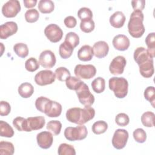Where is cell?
I'll use <instances>...</instances> for the list:
<instances>
[{"label": "cell", "mask_w": 155, "mask_h": 155, "mask_svg": "<svg viewBox=\"0 0 155 155\" xmlns=\"http://www.w3.org/2000/svg\"><path fill=\"white\" fill-rule=\"evenodd\" d=\"M108 128V124L104 120L95 122L92 125V131L96 134H101L105 133Z\"/></svg>", "instance_id": "cell-33"}, {"label": "cell", "mask_w": 155, "mask_h": 155, "mask_svg": "<svg viewBox=\"0 0 155 155\" xmlns=\"http://www.w3.org/2000/svg\"><path fill=\"white\" fill-rule=\"evenodd\" d=\"M128 136V133L126 130H116L112 138L113 146L117 150H121L124 148L127 143Z\"/></svg>", "instance_id": "cell-9"}, {"label": "cell", "mask_w": 155, "mask_h": 155, "mask_svg": "<svg viewBox=\"0 0 155 155\" xmlns=\"http://www.w3.org/2000/svg\"><path fill=\"white\" fill-rule=\"evenodd\" d=\"M109 88L117 98H124L128 94V83L123 77H113L108 81Z\"/></svg>", "instance_id": "cell-3"}, {"label": "cell", "mask_w": 155, "mask_h": 155, "mask_svg": "<svg viewBox=\"0 0 155 155\" xmlns=\"http://www.w3.org/2000/svg\"><path fill=\"white\" fill-rule=\"evenodd\" d=\"M134 140L138 143H143L147 139V134L143 129L139 128L136 129L133 133Z\"/></svg>", "instance_id": "cell-44"}, {"label": "cell", "mask_w": 155, "mask_h": 155, "mask_svg": "<svg viewBox=\"0 0 155 155\" xmlns=\"http://www.w3.org/2000/svg\"><path fill=\"white\" fill-rule=\"evenodd\" d=\"M62 109L59 103L49 99L44 107V113L50 117H57L61 115Z\"/></svg>", "instance_id": "cell-13"}, {"label": "cell", "mask_w": 155, "mask_h": 155, "mask_svg": "<svg viewBox=\"0 0 155 155\" xmlns=\"http://www.w3.org/2000/svg\"><path fill=\"white\" fill-rule=\"evenodd\" d=\"M94 53L93 48L89 45L82 46L78 51V58L82 61H90L92 59Z\"/></svg>", "instance_id": "cell-20"}, {"label": "cell", "mask_w": 155, "mask_h": 155, "mask_svg": "<svg viewBox=\"0 0 155 155\" xmlns=\"http://www.w3.org/2000/svg\"><path fill=\"white\" fill-rule=\"evenodd\" d=\"M56 78L61 82L65 81L66 79L70 76V71L65 67H60L56 69L54 71Z\"/></svg>", "instance_id": "cell-35"}, {"label": "cell", "mask_w": 155, "mask_h": 155, "mask_svg": "<svg viewBox=\"0 0 155 155\" xmlns=\"http://www.w3.org/2000/svg\"><path fill=\"white\" fill-rule=\"evenodd\" d=\"M145 44L148 47V51L153 58L155 56V33H149L145 38Z\"/></svg>", "instance_id": "cell-29"}, {"label": "cell", "mask_w": 155, "mask_h": 155, "mask_svg": "<svg viewBox=\"0 0 155 155\" xmlns=\"http://www.w3.org/2000/svg\"><path fill=\"white\" fill-rule=\"evenodd\" d=\"M15 53L20 58H25L28 54V48L24 43H17L13 46Z\"/></svg>", "instance_id": "cell-30"}, {"label": "cell", "mask_w": 155, "mask_h": 155, "mask_svg": "<svg viewBox=\"0 0 155 155\" xmlns=\"http://www.w3.org/2000/svg\"><path fill=\"white\" fill-rule=\"evenodd\" d=\"M14 135L13 128L6 122L0 121V136L1 137H12Z\"/></svg>", "instance_id": "cell-26"}, {"label": "cell", "mask_w": 155, "mask_h": 155, "mask_svg": "<svg viewBox=\"0 0 155 155\" xmlns=\"http://www.w3.org/2000/svg\"><path fill=\"white\" fill-rule=\"evenodd\" d=\"M144 16L142 11L134 10L130 17L128 23V30L130 35L134 38H140L145 32L143 24Z\"/></svg>", "instance_id": "cell-2"}, {"label": "cell", "mask_w": 155, "mask_h": 155, "mask_svg": "<svg viewBox=\"0 0 155 155\" xmlns=\"http://www.w3.org/2000/svg\"><path fill=\"white\" fill-rule=\"evenodd\" d=\"M20 2L18 0H10L2 7V13L6 18H14L21 11Z\"/></svg>", "instance_id": "cell-10"}, {"label": "cell", "mask_w": 155, "mask_h": 155, "mask_svg": "<svg viewBox=\"0 0 155 155\" xmlns=\"http://www.w3.org/2000/svg\"><path fill=\"white\" fill-rule=\"evenodd\" d=\"M45 124V118L42 116L29 117L27 118L28 132H30L32 130H38L41 129L44 127Z\"/></svg>", "instance_id": "cell-17"}, {"label": "cell", "mask_w": 155, "mask_h": 155, "mask_svg": "<svg viewBox=\"0 0 155 155\" xmlns=\"http://www.w3.org/2000/svg\"><path fill=\"white\" fill-rule=\"evenodd\" d=\"M93 50L95 57L97 58H103L108 54L109 46L105 41H99L94 44Z\"/></svg>", "instance_id": "cell-19"}, {"label": "cell", "mask_w": 155, "mask_h": 155, "mask_svg": "<svg viewBox=\"0 0 155 155\" xmlns=\"http://www.w3.org/2000/svg\"><path fill=\"white\" fill-rule=\"evenodd\" d=\"M131 5L134 10L142 11L145 5V1L144 0H136L131 1Z\"/></svg>", "instance_id": "cell-49"}, {"label": "cell", "mask_w": 155, "mask_h": 155, "mask_svg": "<svg viewBox=\"0 0 155 155\" xmlns=\"http://www.w3.org/2000/svg\"><path fill=\"white\" fill-rule=\"evenodd\" d=\"M74 73L79 79H90L96 75V68L91 64H78L76 65Z\"/></svg>", "instance_id": "cell-6"}, {"label": "cell", "mask_w": 155, "mask_h": 155, "mask_svg": "<svg viewBox=\"0 0 155 155\" xmlns=\"http://www.w3.org/2000/svg\"><path fill=\"white\" fill-rule=\"evenodd\" d=\"M133 58L138 65H140L150 60L153 59L154 58L150 54L148 50L143 47H139L135 49Z\"/></svg>", "instance_id": "cell-15"}, {"label": "cell", "mask_w": 155, "mask_h": 155, "mask_svg": "<svg viewBox=\"0 0 155 155\" xmlns=\"http://www.w3.org/2000/svg\"><path fill=\"white\" fill-rule=\"evenodd\" d=\"M139 67L140 73L143 77L145 78H149L153 75L154 72L153 59L150 60L139 65Z\"/></svg>", "instance_id": "cell-22"}, {"label": "cell", "mask_w": 155, "mask_h": 155, "mask_svg": "<svg viewBox=\"0 0 155 155\" xmlns=\"http://www.w3.org/2000/svg\"><path fill=\"white\" fill-rule=\"evenodd\" d=\"M24 6L26 8H32L33 7H35L37 3V1L36 0H24L23 1Z\"/></svg>", "instance_id": "cell-50"}, {"label": "cell", "mask_w": 155, "mask_h": 155, "mask_svg": "<svg viewBox=\"0 0 155 155\" xmlns=\"http://www.w3.org/2000/svg\"><path fill=\"white\" fill-rule=\"evenodd\" d=\"M44 34L50 42L56 43L62 38L63 31L58 25L50 24L45 28Z\"/></svg>", "instance_id": "cell-8"}, {"label": "cell", "mask_w": 155, "mask_h": 155, "mask_svg": "<svg viewBox=\"0 0 155 155\" xmlns=\"http://www.w3.org/2000/svg\"><path fill=\"white\" fill-rule=\"evenodd\" d=\"M115 122L119 126L125 127L129 124L130 118L127 114L121 113L117 114L115 117Z\"/></svg>", "instance_id": "cell-45"}, {"label": "cell", "mask_w": 155, "mask_h": 155, "mask_svg": "<svg viewBox=\"0 0 155 155\" xmlns=\"http://www.w3.org/2000/svg\"><path fill=\"white\" fill-rule=\"evenodd\" d=\"M95 27L94 22L93 19L81 21L80 23V28L81 30L86 33L91 32Z\"/></svg>", "instance_id": "cell-43"}, {"label": "cell", "mask_w": 155, "mask_h": 155, "mask_svg": "<svg viewBox=\"0 0 155 155\" xmlns=\"http://www.w3.org/2000/svg\"><path fill=\"white\" fill-rule=\"evenodd\" d=\"M95 115V110L91 106H85L84 108L73 107L66 112V118L70 122L78 125H84L93 119Z\"/></svg>", "instance_id": "cell-1"}, {"label": "cell", "mask_w": 155, "mask_h": 155, "mask_svg": "<svg viewBox=\"0 0 155 155\" xmlns=\"http://www.w3.org/2000/svg\"><path fill=\"white\" fill-rule=\"evenodd\" d=\"M36 140L39 147L42 149L49 148L53 143V134L49 131H42L36 136Z\"/></svg>", "instance_id": "cell-16"}, {"label": "cell", "mask_w": 155, "mask_h": 155, "mask_svg": "<svg viewBox=\"0 0 155 155\" xmlns=\"http://www.w3.org/2000/svg\"><path fill=\"white\" fill-rule=\"evenodd\" d=\"M15 151V148L12 142L1 141L0 142V154L12 155Z\"/></svg>", "instance_id": "cell-31"}, {"label": "cell", "mask_w": 155, "mask_h": 155, "mask_svg": "<svg viewBox=\"0 0 155 155\" xmlns=\"http://www.w3.org/2000/svg\"><path fill=\"white\" fill-rule=\"evenodd\" d=\"M73 50L74 48L71 45L64 41L59 45V53L62 59H68L71 56Z\"/></svg>", "instance_id": "cell-25"}, {"label": "cell", "mask_w": 155, "mask_h": 155, "mask_svg": "<svg viewBox=\"0 0 155 155\" xmlns=\"http://www.w3.org/2000/svg\"><path fill=\"white\" fill-rule=\"evenodd\" d=\"M46 128L54 135H58L61 133L62 124L59 120H50L47 123Z\"/></svg>", "instance_id": "cell-36"}, {"label": "cell", "mask_w": 155, "mask_h": 155, "mask_svg": "<svg viewBox=\"0 0 155 155\" xmlns=\"http://www.w3.org/2000/svg\"><path fill=\"white\" fill-rule=\"evenodd\" d=\"M88 134L87 127L84 125L76 127H68L64 130L65 137L70 141L81 140L86 138Z\"/></svg>", "instance_id": "cell-4"}, {"label": "cell", "mask_w": 155, "mask_h": 155, "mask_svg": "<svg viewBox=\"0 0 155 155\" xmlns=\"http://www.w3.org/2000/svg\"><path fill=\"white\" fill-rule=\"evenodd\" d=\"M11 111V107L7 101H1L0 102V115L1 116H7Z\"/></svg>", "instance_id": "cell-47"}, {"label": "cell", "mask_w": 155, "mask_h": 155, "mask_svg": "<svg viewBox=\"0 0 155 155\" xmlns=\"http://www.w3.org/2000/svg\"><path fill=\"white\" fill-rule=\"evenodd\" d=\"M82 81L74 76H70L65 81V84L67 87L72 90H76L79 87Z\"/></svg>", "instance_id": "cell-38"}, {"label": "cell", "mask_w": 155, "mask_h": 155, "mask_svg": "<svg viewBox=\"0 0 155 155\" xmlns=\"http://www.w3.org/2000/svg\"><path fill=\"white\" fill-rule=\"evenodd\" d=\"M38 7L42 13H50L54 10V4L51 0H41L39 1Z\"/></svg>", "instance_id": "cell-24"}, {"label": "cell", "mask_w": 155, "mask_h": 155, "mask_svg": "<svg viewBox=\"0 0 155 155\" xmlns=\"http://www.w3.org/2000/svg\"><path fill=\"white\" fill-rule=\"evenodd\" d=\"M78 18L81 21L90 20L93 18L92 11L87 7H82L78 12Z\"/></svg>", "instance_id": "cell-40"}, {"label": "cell", "mask_w": 155, "mask_h": 155, "mask_svg": "<svg viewBox=\"0 0 155 155\" xmlns=\"http://www.w3.org/2000/svg\"><path fill=\"white\" fill-rule=\"evenodd\" d=\"M65 25L69 28H74L77 24V21L74 16H68L64 19V21Z\"/></svg>", "instance_id": "cell-48"}, {"label": "cell", "mask_w": 155, "mask_h": 155, "mask_svg": "<svg viewBox=\"0 0 155 155\" xmlns=\"http://www.w3.org/2000/svg\"><path fill=\"white\" fill-rule=\"evenodd\" d=\"M39 65L40 64L37 59L35 58L31 57L25 61V68L27 71L30 72H33L39 68Z\"/></svg>", "instance_id": "cell-41"}, {"label": "cell", "mask_w": 155, "mask_h": 155, "mask_svg": "<svg viewBox=\"0 0 155 155\" xmlns=\"http://www.w3.org/2000/svg\"><path fill=\"white\" fill-rule=\"evenodd\" d=\"M58 153L59 155H75L76 151L73 145L63 143L59 145Z\"/></svg>", "instance_id": "cell-32"}, {"label": "cell", "mask_w": 155, "mask_h": 155, "mask_svg": "<svg viewBox=\"0 0 155 155\" xmlns=\"http://www.w3.org/2000/svg\"><path fill=\"white\" fill-rule=\"evenodd\" d=\"M56 62V56L54 53L50 50L42 51L39 55V63L44 68H51L55 65Z\"/></svg>", "instance_id": "cell-11"}, {"label": "cell", "mask_w": 155, "mask_h": 155, "mask_svg": "<svg viewBox=\"0 0 155 155\" xmlns=\"http://www.w3.org/2000/svg\"><path fill=\"white\" fill-rule=\"evenodd\" d=\"M154 113L151 111H146L141 116V122L146 127H153L154 125Z\"/></svg>", "instance_id": "cell-28"}, {"label": "cell", "mask_w": 155, "mask_h": 155, "mask_svg": "<svg viewBox=\"0 0 155 155\" xmlns=\"http://www.w3.org/2000/svg\"><path fill=\"white\" fill-rule=\"evenodd\" d=\"M64 41L74 48L79 44V37L76 33L71 31L66 35Z\"/></svg>", "instance_id": "cell-37"}, {"label": "cell", "mask_w": 155, "mask_h": 155, "mask_svg": "<svg viewBox=\"0 0 155 155\" xmlns=\"http://www.w3.org/2000/svg\"><path fill=\"white\" fill-rule=\"evenodd\" d=\"M13 125L19 131L28 132L27 119L22 117H17L13 119Z\"/></svg>", "instance_id": "cell-34"}, {"label": "cell", "mask_w": 155, "mask_h": 155, "mask_svg": "<svg viewBox=\"0 0 155 155\" xmlns=\"http://www.w3.org/2000/svg\"><path fill=\"white\" fill-rule=\"evenodd\" d=\"M125 16L124 14L120 11L114 12L110 17V23L111 26L116 28H120L123 27L125 22Z\"/></svg>", "instance_id": "cell-21"}, {"label": "cell", "mask_w": 155, "mask_h": 155, "mask_svg": "<svg viewBox=\"0 0 155 155\" xmlns=\"http://www.w3.org/2000/svg\"><path fill=\"white\" fill-rule=\"evenodd\" d=\"M144 97L145 99L149 101L153 108H154L155 101V89L153 86L148 87L144 91Z\"/></svg>", "instance_id": "cell-42"}, {"label": "cell", "mask_w": 155, "mask_h": 155, "mask_svg": "<svg viewBox=\"0 0 155 155\" xmlns=\"http://www.w3.org/2000/svg\"><path fill=\"white\" fill-rule=\"evenodd\" d=\"M18 27L16 22L9 21L5 22L0 26V38L6 39L9 36L13 35L18 31Z\"/></svg>", "instance_id": "cell-14"}, {"label": "cell", "mask_w": 155, "mask_h": 155, "mask_svg": "<svg viewBox=\"0 0 155 155\" xmlns=\"http://www.w3.org/2000/svg\"><path fill=\"white\" fill-rule=\"evenodd\" d=\"M91 87L93 90L96 93H102L105 88V81L101 77L94 79L91 82Z\"/></svg>", "instance_id": "cell-27"}, {"label": "cell", "mask_w": 155, "mask_h": 155, "mask_svg": "<svg viewBox=\"0 0 155 155\" xmlns=\"http://www.w3.org/2000/svg\"><path fill=\"white\" fill-rule=\"evenodd\" d=\"M35 82L40 86H44L53 84L56 79L55 74L50 70H41L36 74Z\"/></svg>", "instance_id": "cell-7"}, {"label": "cell", "mask_w": 155, "mask_h": 155, "mask_svg": "<svg viewBox=\"0 0 155 155\" xmlns=\"http://www.w3.org/2000/svg\"><path fill=\"white\" fill-rule=\"evenodd\" d=\"M39 17L38 11L35 8L27 10L25 13V19L27 22L33 23L36 22Z\"/></svg>", "instance_id": "cell-39"}, {"label": "cell", "mask_w": 155, "mask_h": 155, "mask_svg": "<svg viewBox=\"0 0 155 155\" xmlns=\"http://www.w3.org/2000/svg\"><path fill=\"white\" fill-rule=\"evenodd\" d=\"M48 100V98L44 96H40L38 97L35 101V107L36 109L41 113H44V107Z\"/></svg>", "instance_id": "cell-46"}, {"label": "cell", "mask_w": 155, "mask_h": 155, "mask_svg": "<svg viewBox=\"0 0 155 155\" xmlns=\"http://www.w3.org/2000/svg\"><path fill=\"white\" fill-rule=\"evenodd\" d=\"M112 44L114 48L119 51H125L128 48L130 42L127 36L124 35H118L114 37Z\"/></svg>", "instance_id": "cell-18"}, {"label": "cell", "mask_w": 155, "mask_h": 155, "mask_svg": "<svg viewBox=\"0 0 155 155\" xmlns=\"http://www.w3.org/2000/svg\"><path fill=\"white\" fill-rule=\"evenodd\" d=\"M75 91L81 104L84 106H91L93 104L94 97L91 93L88 85L83 81Z\"/></svg>", "instance_id": "cell-5"}, {"label": "cell", "mask_w": 155, "mask_h": 155, "mask_svg": "<svg viewBox=\"0 0 155 155\" xmlns=\"http://www.w3.org/2000/svg\"><path fill=\"white\" fill-rule=\"evenodd\" d=\"M126 64L127 61L125 57L123 56H117L111 61L109 66V70L112 74H121L124 71Z\"/></svg>", "instance_id": "cell-12"}, {"label": "cell", "mask_w": 155, "mask_h": 155, "mask_svg": "<svg viewBox=\"0 0 155 155\" xmlns=\"http://www.w3.org/2000/svg\"><path fill=\"white\" fill-rule=\"evenodd\" d=\"M34 92L33 86L28 82L21 84L18 87V93L23 98L30 97Z\"/></svg>", "instance_id": "cell-23"}]
</instances>
